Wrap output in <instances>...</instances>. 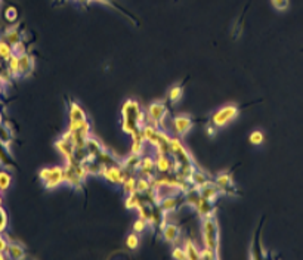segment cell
I'll list each match as a JSON object with an SVG mask.
<instances>
[{
	"label": "cell",
	"mask_w": 303,
	"mask_h": 260,
	"mask_svg": "<svg viewBox=\"0 0 303 260\" xmlns=\"http://www.w3.org/2000/svg\"><path fill=\"white\" fill-rule=\"evenodd\" d=\"M2 39H5L11 46H15V45H18L23 37H21V33H19V30H18V27L12 26V27H8L6 30H5V33H3V37Z\"/></svg>",
	"instance_id": "7402d4cb"
},
{
	"label": "cell",
	"mask_w": 303,
	"mask_h": 260,
	"mask_svg": "<svg viewBox=\"0 0 303 260\" xmlns=\"http://www.w3.org/2000/svg\"><path fill=\"white\" fill-rule=\"evenodd\" d=\"M140 158H142V156H136V154L130 153L129 156L120 160V164H122L123 169L126 170V173L135 175V173H138L139 166H140Z\"/></svg>",
	"instance_id": "ac0fdd59"
},
{
	"label": "cell",
	"mask_w": 303,
	"mask_h": 260,
	"mask_svg": "<svg viewBox=\"0 0 303 260\" xmlns=\"http://www.w3.org/2000/svg\"><path fill=\"white\" fill-rule=\"evenodd\" d=\"M182 96H184V88L179 86V84L172 86V88L169 89V92H167V99H169V102H172V104H177V102L182 99Z\"/></svg>",
	"instance_id": "f546056e"
},
{
	"label": "cell",
	"mask_w": 303,
	"mask_h": 260,
	"mask_svg": "<svg viewBox=\"0 0 303 260\" xmlns=\"http://www.w3.org/2000/svg\"><path fill=\"white\" fill-rule=\"evenodd\" d=\"M38 179L48 191H53L55 188L65 183V169L64 166L43 167L38 170Z\"/></svg>",
	"instance_id": "3957f363"
},
{
	"label": "cell",
	"mask_w": 303,
	"mask_h": 260,
	"mask_svg": "<svg viewBox=\"0 0 303 260\" xmlns=\"http://www.w3.org/2000/svg\"><path fill=\"white\" fill-rule=\"evenodd\" d=\"M155 170L157 175H167L173 170V158L169 154H157L155 156Z\"/></svg>",
	"instance_id": "7c38bea8"
},
{
	"label": "cell",
	"mask_w": 303,
	"mask_h": 260,
	"mask_svg": "<svg viewBox=\"0 0 303 260\" xmlns=\"http://www.w3.org/2000/svg\"><path fill=\"white\" fill-rule=\"evenodd\" d=\"M217 127H216L215 124H212V123H209L207 126H206V133H207V136H216L217 135Z\"/></svg>",
	"instance_id": "bcb514c9"
},
{
	"label": "cell",
	"mask_w": 303,
	"mask_h": 260,
	"mask_svg": "<svg viewBox=\"0 0 303 260\" xmlns=\"http://www.w3.org/2000/svg\"><path fill=\"white\" fill-rule=\"evenodd\" d=\"M194 127V120L188 114H177L173 118H170V130L175 136H185L188 135Z\"/></svg>",
	"instance_id": "52a82bcc"
},
{
	"label": "cell",
	"mask_w": 303,
	"mask_h": 260,
	"mask_svg": "<svg viewBox=\"0 0 303 260\" xmlns=\"http://www.w3.org/2000/svg\"><path fill=\"white\" fill-rule=\"evenodd\" d=\"M249 142L254 145V146H259V145H262V143L265 142V135H264V132L262 130H253L252 133H250V136H249Z\"/></svg>",
	"instance_id": "d590c367"
},
{
	"label": "cell",
	"mask_w": 303,
	"mask_h": 260,
	"mask_svg": "<svg viewBox=\"0 0 303 260\" xmlns=\"http://www.w3.org/2000/svg\"><path fill=\"white\" fill-rule=\"evenodd\" d=\"M136 176L135 175H127L126 179L123 181L122 186H123V192L125 194H132V192H136Z\"/></svg>",
	"instance_id": "1f68e13d"
},
{
	"label": "cell",
	"mask_w": 303,
	"mask_h": 260,
	"mask_svg": "<svg viewBox=\"0 0 303 260\" xmlns=\"http://www.w3.org/2000/svg\"><path fill=\"white\" fill-rule=\"evenodd\" d=\"M55 148H56V151L64 157L65 163H67V161L76 160V158H74L76 145H74L73 135L70 133V130H65L63 135H61V138L55 141Z\"/></svg>",
	"instance_id": "5b68a950"
},
{
	"label": "cell",
	"mask_w": 303,
	"mask_h": 260,
	"mask_svg": "<svg viewBox=\"0 0 303 260\" xmlns=\"http://www.w3.org/2000/svg\"><path fill=\"white\" fill-rule=\"evenodd\" d=\"M203 260H217L219 259V254L215 253L213 250H209V248H201V257Z\"/></svg>",
	"instance_id": "7bdbcfd3"
},
{
	"label": "cell",
	"mask_w": 303,
	"mask_h": 260,
	"mask_svg": "<svg viewBox=\"0 0 303 260\" xmlns=\"http://www.w3.org/2000/svg\"><path fill=\"white\" fill-rule=\"evenodd\" d=\"M0 124H3V118H2V113H0Z\"/></svg>",
	"instance_id": "681fc988"
},
{
	"label": "cell",
	"mask_w": 303,
	"mask_h": 260,
	"mask_svg": "<svg viewBox=\"0 0 303 260\" xmlns=\"http://www.w3.org/2000/svg\"><path fill=\"white\" fill-rule=\"evenodd\" d=\"M13 53H16L18 56H21V55H24V53H27V49H26V45H24V41L21 40L18 45H15L13 46Z\"/></svg>",
	"instance_id": "f6af8a7d"
},
{
	"label": "cell",
	"mask_w": 303,
	"mask_h": 260,
	"mask_svg": "<svg viewBox=\"0 0 303 260\" xmlns=\"http://www.w3.org/2000/svg\"><path fill=\"white\" fill-rule=\"evenodd\" d=\"M0 143L11 149V145H12V135H11V127L9 124H0Z\"/></svg>",
	"instance_id": "4316f807"
},
{
	"label": "cell",
	"mask_w": 303,
	"mask_h": 260,
	"mask_svg": "<svg viewBox=\"0 0 303 260\" xmlns=\"http://www.w3.org/2000/svg\"><path fill=\"white\" fill-rule=\"evenodd\" d=\"M0 166H2V167H5V169H12L13 167L12 157H11V149L5 148L2 143H0Z\"/></svg>",
	"instance_id": "f1b7e54d"
},
{
	"label": "cell",
	"mask_w": 303,
	"mask_h": 260,
	"mask_svg": "<svg viewBox=\"0 0 303 260\" xmlns=\"http://www.w3.org/2000/svg\"><path fill=\"white\" fill-rule=\"evenodd\" d=\"M133 232H136V234H144L148 228H150V223H148V221H145V219H140V218H138L136 221H135V223H133Z\"/></svg>",
	"instance_id": "74e56055"
},
{
	"label": "cell",
	"mask_w": 303,
	"mask_h": 260,
	"mask_svg": "<svg viewBox=\"0 0 303 260\" xmlns=\"http://www.w3.org/2000/svg\"><path fill=\"white\" fill-rule=\"evenodd\" d=\"M147 124V111L140 108L136 99H127L122 105V130L126 135H132Z\"/></svg>",
	"instance_id": "6da1fadb"
},
{
	"label": "cell",
	"mask_w": 303,
	"mask_h": 260,
	"mask_svg": "<svg viewBox=\"0 0 303 260\" xmlns=\"http://www.w3.org/2000/svg\"><path fill=\"white\" fill-rule=\"evenodd\" d=\"M127 175L129 173H126V170L122 167V164L117 163V164H111V166H104L99 178L105 179L111 185H122Z\"/></svg>",
	"instance_id": "ba28073f"
},
{
	"label": "cell",
	"mask_w": 303,
	"mask_h": 260,
	"mask_svg": "<svg viewBox=\"0 0 303 260\" xmlns=\"http://www.w3.org/2000/svg\"><path fill=\"white\" fill-rule=\"evenodd\" d=\"M138 176H144L152 179L154 176H157V170H155V160L150 156H142L140 158V166L138 170Z\"/></svg>",
	"instance_id": "8fae6325"
},
{
	"label": "cell",
	"mask_w": 303,
	"mask_h": 260,
	"mask_svg": "<svg viewBox=\"0 0 303 260\" xmlns=\"http://www.w3.org/2000/svg\"><path fill=\"white\" fill-rule=\"evenodd\" d=\"M179 200H180V195H166L160 200V203L157 206L167 216V214L176 211V208L179 207Z\"/></svg>",
	"instance_id": "9a60e30c"
},
{
	"label": "cell",
	"mask_w": 303,
	"mask_h": 260,
	"mask_svg": "<svg viewBox=\"0 0 303 260\" xmlns=\"http://www.w3.org/2000/svg\"><path fill=\"white\" fill-rule=\"evenodd\" d=\"M6 70L12 76V78L19 77V56L13 53L12 56L6 61Z\"/></svg>",
	"instance_id": "484cf974"
},
{
	"label": "cell",
	"mask_w": 303,
	"mask_h": 260,
	"mask_svg": "<svg viewBox=\"0 0 303 260\" xmlns=\"http://www.w3.org/2000/svg\"><path fill=\"white\" fill-rule=\"evenodd\" d=\"M169 114V108L166 101H154L147 108V124L160 127V121L165 120Z\"/></svg>",
	"instance_id": "8992f818"
},
{
	"label": "cell",
	"mask_w": 303,
	"mask_h": 260,
	"mask_svg": "<svg viewBox=\"0 0 303 260\" xmlns=\"http://www.w3.org/2000/svg\"><path fill=\"white\" fill-rule=\"evenodd\" d=\"M12 183V173H9L6 169L0 170V191L6 192L11 188Z\"/></svg>",
	"instance_id": "4dcf8cb0"
},
{
	"label": "cell",
	"mask_w": 303,
	"mask_h": 260,
	"mask_svg": "<svg viewBox=\"0 0 303 260\" xmlns=\"http://www.w3.org/2000/svg\"><path fill=\"white\" fill-rule=\"evenodd\" d=\"M209 181H212V179L209 178V175L200 169L194 170L190 178L191 185H192V186H195V188H198V189L201 188L203 185H206V183L209 182Z\"/></svg>",
	"instance_id": "603a6c76"
},
{
	"label": "cell",
	"mask_w": 303,
	"mask_h": 260,
	"mask_svg": "<svg viewBox=\"0 0 303 260\" xmlns=\"http://www.w3.org/2000/svg\"><path fill=\"white\" fill-rule=\"evenodd\" d=\"M151 188H152L151 179L144 178V176H138V179H136V192H139L140 195H144V194H147Z\"/></svg>",
	"instance_id": "836d02e7"
},
{
	"label": "cell",
	"mask_w": 303,
	"mask_h": 260,
	"mask_svg": "<svg viewBox=\"0 0 303 260\" xmlns=\"http://www.w3.org/2000/svg\"><path fill=\"white\" fill-rule=\"evenodd\" d=\"M238 114H240V110H238L237 105H225V106L216 110L215 113L212 114L210 123L215 124L217 129H222V127H227L229 123H232L235 118L238 117Z\"/></svg>",
	"instance_id": "277c9868"
},
{
	"label": "cell",
	"mask_w": 303,
	"mask_h": 260,
	"mask_svg": "<svg viewBox=\"0 0 303 260\" xmlns=\"http://www.w3.org/2000/svg\"><path fill=\"white\" fill-rule=\"evenodd\" d=\"M64 169H65V183L67 185H70L73 189H76V191H80L82 188H83V179L77 175L76 169H74V166H73V161H67L65 163V166H64Z\"/></svg>",
	"instance_id": "30bf717a"
},
{
	"label": "cell",
	"mask_w": 303,
	"mask_h": 260,
	"mask_svg": "<svg viewBox=\"0 0 303 260\" xmlns=\"http://www.w3.org/2000/svg\"><path fill=\"white\" fill-rule=\"evenodd\" d=\"M2 194H3V192L0 191V206H2V203H3V197H2Z\"/></svg>",
	"instance_id": "c3c4849f"
},
{
	"label": "cell",
	"mask_w": 303,
	"mask_h": 260,
	"mask_svg": "<svg viewBox=\"0 0 303 260\" xmlns=\"http://www.w3.org/2000/svg\"><path fill=\"white\" fill-rule=\"evenodd\" d=\"M68 120H70L71 123H80V121L88 120L86 111L83 110L82 105L77 104L76 101H71V102L68 104Z\"/></svg>",
	"instance_id": "e0dca14e"
},
{
	"label": "cell",
	"mask_w": 303,
	"mask_h": 260,
	"mask_svg": "<svg viewBox=\"0 0 303 260\" xmlns=\"http://www.w3.org/2000/svg\"><path fill=\"white\" fill-rule=\"evenodd\" d=\"M34 70V58L27 52L19 56V77H28L31 76Z\"/></svg>",
	"instance_id": "d6986e66"
},
{
	"label": "cell",
	"mask_w": 303,
	"mask_h": 260,
	"mask_svg": "<svg viewBox=\"0 0 303 260\" xmlns=\"http://www.w3.org/2000/svg\"><path fill=\"white\" fill-rule=\"evenodd\" d=\"M0 2H2V0H0Z\"/></svg>",
	"instance_id": "f907efd6"
},
{
	"label": "cell",
	"mask_w": 303,
	"mask_h": 260,
	"mask_svg": "<svg viewBox=\"0 0 303 260\" xmlns=\"http://www.w3.org/2000/svg\"><path fill=\"white\" fill-rule=\"evenodd\" d=\"M213 182L219 186V189L222 191V195H229V197H234L237 194V188H235V183H234V178L231 173L228 171H220L217 173L213 179Z\"/></svg>",
	"instance_id": "9c48e42d"
},
{
	"label": "cell",
	"mask_w": 303,
	"mask_h": 260,
	"mask_svg": "<svg viewBox=\"0 0 303 260\" xmlns=\"http://www.w3.org/2000/svg\"><path fill=\"white\" fill-rule=\"evenodd\" d=\"M8 244H9V240H8L3 234H0V260L8 259V257H6V248H8Z\"/></svg>",
	"instance_id": "60d3db41"
},
{
	"label": "cell",
	"mask_w": 303,
	"mask_h": 260,
	"mask_svg": "<svg viewBox=\"0 0 303 260\" xmlns=\"http://www.w3.org/2000/svg\"><path fill=\"white\" fill-rule=\"evenodd\" d=\"M5 91H6V86H5V84H3V83L0 81V98H2L3 95H5Z\"/></svg>",
	"instance_id": "7dc6e473"
},
{
	"label": "cell",
	"mask_w": 303,
	"mask_h": 260,
	"mask_svg": "<svg viewBox=\"0 0 303 260\" xmlns=\"http://www.w3.org/2000/svg\"><path fill=\"white\" fill-rule=\"evenodd\" d=\"M3 16H5V19H6L9 24L15 23V21L18 19V11H16V8H15V6H8V8L5 9V12H3Z\"/></svg>",
	"instance_id": "f35d334b"
},
{
	"label": "cell",
	"mask_w": 303,
	"mask_h": 260,
	"mask_svg": "<svg viewBox=\"0 0 303 260\" xmlns=\"http://www.w3.org/2000/svg\"><path fill=\"white\" fill-rule=\"evenodd\" d=\"M201 236L204 247L213 250L219 254L220 238H219V223L216 221V216L201 219Z\"/></svg>",
	"instance_id": "7a4b0ae2"
},
{
	"label": "cell",
	"mask_w": 303,
	"mask_h": 260,
	"mask_svg": "<svg viewBox=\"0 0 303 260\" xmlns=\"http://www.w3.org/2000/svg\"><path fill=\"white\" fill-rule=\"evenodd\" d=\"M182 247H184V250H185L187 259L200 260V257H201V250L198 248V246H197L192 240H190V238H185V240H184Z\"/></svg>",
	"instance_id": "ffe728a7"
},
{
	"label": "cell",
	"mask_w": 303,
	"mask_h": 260,
	"mask_svg": "<svg viewBox=\"0 0 303 260\" xmlns=\"http://www.w3.org/2000/svg\"><path fill=\"white\" fill-rule=\"evenodd\" d=\"M13 55V48L5 39H0V59L6 62Z\"/></svg>",
	"instance_id": "d6a6232c"
},
{
	"label": "cell",
	"mask_w": 303,
	"mask_h": 260,
	"mask_svg": "<svg viewBox=\"0 0 303 260\" xmlns=\"http://www.w3.org/2000/svg\"><path fill=\"white\" fill-rule=\"evenodd\" d=\"M104 148H105V145H104L99 139H96L95 136L90 135L88 139H86V151H88L92 157L96 158V156L101 153Z\"/></svg>",
	"instance_id": "cb8c5ba5"
},
{
	"label": "cell",
	"mask_w": 303,
	"mask_h": 260,
	"mask_svg": "<svg viewBox=\"0 0 303 260\" xmlns=\"http://www.w3.org/2000/svg\"><path fill=\"white\" fill-rule=\"evenodd\" d=\"M145 146H147V142H145V141L132 139L130 153H132V154H136V156H145Z\"/></svg>",
	"instance_id": "e575fe53"
},
{
	"label": "cell",
	"mask_w": 303,
	"mask_h": 260,
	"mask_svg": "<svg viewBox=\"0 0 303 260\" xmlns=\"http://www.w3.org/2000/svg\"><path fill=\"white\" fill-rule=\"evenodd\" d=\"M272 6L277 9V11H286L289 8V0H271Z\"/></svg>",
	"instance_id": "ee69618b"
},
{
	"label": "cell",
	"mask_w": 303,
	"mask_h": 260,
	"mask_svg": "<svg viewBox=\"0 0 303 260\" xmlns=\"http://www.w3.org/2000/svg\"><path fill=\"white\" fill-rule=\"evenodd\" d=\"M8 223H9L8 213H6V210L3 208V206H0V234H3V232L8 229Z\"/></svg>",
	"instance_id": "ab89813d"
},
{
	"label": "cell",
	"mask_w": 303,
	"mask_h": 260,
	"mask_svg": "<svg viewBox=\"0 0 303 260\" xmlns=\"http://www.w3.org/2000/svg\"><path fill=\"white\" fill-rule=\"evenodd\" d=\"M96 161H99L102 166H111V164L120 163V160H117V157L114 156L111 151H108L107 148H104L101 153L96 156Z\"/></svg>",
	"instance_id": "d4e9b609"
},
{
	"label": "cell",
	"mask_w": 303,
	"mask_h": 260,
	"mask_svg": "<svg viewBox=\"0 0 303 260\" xmlns=\"http://www.w3.org/2000/svg\"><path fill=\"white\" fill-rule=\"evenodd\" d=\"M144 203V197L139 194V192H132V194L126 195V200H125V206L129 210H136V208Z\"/></svg>",
	"instance_id": "83f0119b"
},
{
	"label": "cell",
	"mask_w": 303,
	"mask_h": 260,
	"mask_svg": "<svg viewBox=\"0 0 303 260\" xmlns=\"http://www.w3.org/2000/svg\"><path fill=\"white\" fill-rule=\"evenodd\" d=\"M200 195H201L203 198H206L207 201H210V203L215 204L216 201H217V198L222 195V191L219 189V186L213 181H209L206 185H203L201 188H200Z\"/></svg>",
	"instance_id": "5bb4252c"
},
{
	"label": "cell",
	"mask_w": 303,
	"mask_h": 260,
	"mask_svg": "<svg viewBox=\"0 0 303 260\" xmlns=\"http://www.w3.org/2000/svg\"><path fill=\"white\" fill-rule=\"evenodd\" d=\"M194 210L197 211V214L201 218V219H206V218H215L216 216V210L213 207V203L207 201L206 198L200 197L197 204L194 206Z\"/></svg>",
	"instance_id": "4fadbf2b"
},
{
	"label": "cell",
	"mask_w": 303,
	"mask_h": 260,
	"mask_svg": "<svg viewBox=\"0 0 303 260\" xmlns=\"http://www.w3.org/2000/svg\"><path fill=\"white\" fill-rule=\"evenodd\" d=\"M160 232H161V236H163V240H165L166 243L175 244V243L179 241V238H180V226L176 225V223H169L167 222V225H166Z\"/></svg>",
	"instance_id": "2e32d148"
},
{
	"label": "cell",
	"mask_w": 303,
	"mask_h": 260,
	"mask_svg": "<svg viewBox=\"0 0 303 260\" xmlns=\"http://www.w3.org/2000/svg\"><path fill=\"white\" fill-rule=\"evenodd\" d=\"M6 257L12 260H23L26 257V248L23 247L21 244L18 243H11L8 244V248H6Z\"/></svg>",
	"instance_id": "44dd1931"
},
{
	"label": "cell",
	"mask_w": 303,
	"mask_h": 260,
	"mask_svg": "<svg viewBox=\"0 0 303 260\" xmlns=\"http://www.w3.org/2000/svg\"><path fill=\"white\" fill-rule=\"evenodd\" d=\"M139 244H140V238H139V234H136V232H132V234L127 235L126 238V247L129 248V250H138Z\"/></svg>",
	"instance_id": "8d00e7d4"
},
{
	"label": "cell",
	"mask_w": 303,
	"mask_h": 260,
	"mask_svg": "<svg viewBox=\"0 0 303 260\" xmlns=\"http://www.w3.org/2000/svg\"><path fill=\"white\" fill-rule=\"evenodd\" d=\"M172 257L176 260H187V254L182 246H175L172 250Z\"/></svg>",
	"instance_id": "b9f144b4"
}]
</instances>
